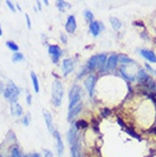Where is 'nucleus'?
<instances>
[{"label":"nucleus","instance_id":"1","mask_svg":"<svg viewBox=\"0 0 156 157\" xmlns=\"http://www.w3.org/2000/svg\"><path fill=\"white\" fill-rule=\"evenodd\" d=\"M51 97H53V104L54 106L58 107L60 106L63 100V96H64V89L59 80H55L53 83V92H51Z\"/></svg>","mask_w":156,"mask_h":157},{"label":"nucleus","instance_id":"2","mask_svg":"<svg viewBox=\"0 0 156 157\" xmlns=\"http://www.w3.org/2000/svg\"><path fill=\"white\" fill-rule=\"evenodd\" d=\"M4 96L7 100L15 102L18 98V96H20V89L13 82H9V84L4 89Z\"/></svg>","mask_w":156,"mask_h":157},{"label":"nucleus","instance_id":"3","mask_svg":"<svg viewBox=\"0 0 156 157\" xmlns=\"http://www.w3.org/2000/svg\"><path fill=\"white\" fill-rule=\"evenodd\" d=\"M81 96H82V90L79 86H73V88L70 91V106L68 108H72L75 106L78 102L81 101Z\"/></svg>","mask_w":156,"mask_h":157},{"label":"nucleus","instance_id":"4","mask_svg":"<svg viewBox=\"0 0 156 157\" xmlns=\"http://www.w3.org/2000/svg\"><path fill=\"white\" fill-rule=\"evenodd\" d=\"M48 51H49V54H50V56H51V59H53L54 63H57V62H58L59 57H60L63 54L62 49H60L57 44H51V46H49Z\"/></svg>","mask_w":156,"mask_h":157},{"label":"nucleus","instance_id":"5","mask_svg":"<svg viewBox=\"0 0 156 157\" xmlns=\"http://www.w3.org/2000/svg\"><path fill=\"white\" fill-rule=\"evenodd\" d=\"M73 66H74V62H73L71 58H65L64 60H63L62 71H63V74H64V76L68 75L71 72L73 71Z\"/></svg>","mask_w":156,"mask_h":157},{"label":"nucleus","instance_id":"6","mask_svg":"<svg viewBox=\"0 0 156 157\" xmlns=\"http://www.w3.org/2000/svg\"><path fill=\"white\" fill-rule=\"evenodd\" d=\"M95 83H96V76H95V75H89V76L86 78V81H84V86H86V89L88 90V92H89L90 97L94 94Z\"/></svg>","mask_w":156,"mask_h":157},{"label":"nucleus","instance_id":"7","mask_svg":"<svg viewBox=\"0 0 156 157\" xmlns=\"http://www.w3.org/2000/svg\"><path fill=\"white\" fill-rule=\"evenodd\" d=\"M54 137L56 139V146H57V154H58L59 157H63V153H64V144H63L62 137L59 134L58 131L55 130L54 132Z\"/></svg>","mask_w":156,"mask_h":157},{"label":"nucleus","instance_id":"8","mask_svg":"<svg viewBox=\"0 0 156 157\" xmlns=\"http://www.w3.org/2000/svg\"><path fill=\"white\" fill-rule=\"evenodd\" d=\"M42 113H43V118H45V122H46V125H47L48 130H49V132L54 134L55 129H54V125H53V117H51L50 113H49L48 110H46V109H43Z\"/></svg>","mask_w":156,"mask_h":157},{"label":"nucleus","instance_id":"9","mask_svg":"<svg viewBox=\"0 0 156 157\" xmlns=\"http://www.w3.org/2000/svg\"><path fill=\"white\" fill-rule=\"evenodd\" d=\"M65 29L68 33H73L76 30V22H75V16L70 15L67 17V22L65 24Z\"/></svg>","mask_w":156,"mask_h":157},{"label":"nucleus","instance_id":"10","mask_svg":"<svg viewBox=\"0 0 156 157\" xmlns=\"http://www.w3.org/2000/svg\"><path fill=\"white\" fill-rule=\"evenodd\" d=\"M81 109H82V102L80 101V102H78L75 106H73L72 108H70V112H68V116H67V120L68 121H72L73 118L76 116V115L81 112Z\"/></svg>","mask_w":156,"mask_h":157},{"label":"nucleus","instance_id":"11","mask_svg":"<svg viewBox=\"0 0 156 157\" xmlns=\"http://www.w3.org/2000/svg\"><path fill=\"white\" fill-rule=\"evenodd\" d=\"M10 110H12V114L14 116H17V117H20L22 116L23 114V108L21 106L18 102H12V105H10Z\"/></svg>","mask_w":156,"mask_h":157},{"label":"nucleus","instance_id":"12","mask_svg":"<svg viewBox=\"0 0 156 157\" xmlns=\"http://www.w3.org/2000/svg\"><path fill=\"white\" fill-rule=\"evenodd\" d=\"M139 52H140V55L142 56L144 58L147 59V60L152 62V63H156V55L153 52V51L146 50V49H141Z\"/></svg>","mask_w":156,"mask_h":157},{"label":"nucleus","instance_id":"13","mask_svg":"<svg viewBox=\"0 0 156 157\" xmlns=\"http://www.w3.org/2000/svg\"><path fill=\"white\" fill-rule=\"evenodd\" d=\"M117 63V55L113 54L109 56V58H107V64H106V68L107 70H114L116 67Z\"/></svg>","mask_w":156,"mask_h":157},{"label":"nucleus","instance_id":"14","mask_svg":"<svg viewBox=\"0 0 156 157\" xmlns=\"http://www.w3.org/2000/svg\"><path fill=\"white\" fill-rule=\"evenodd\" d=\"M90 32L94 34L95 36H97L98 34H99V31H100V25H99V23L98 22H95V21H92L91 23H90Z\"/></svg>","mask_w":156,"mask_h":157},{"label":"nucleus","instance_id":"15","mask_svg":"<svg viewBox=\"0 0 156 157\" xmlns=\"http://www.w3.org/2000/svg\"><path fill=\"white\" fill-rule=\"evenodd\" d=\"M137 80H138V82H139V83H146L149 80L148 74H147V73H146L144 70H140V71L138 72V75H137Z\"/></svg>","mask_w":156,"mask_h":157},{"label":"nucleus","instance_id":"16","mask_svg":"<svg viewBox=\"0 0 156 157\" xmlns=\"http://www.w3.org/2000/svg\"><path fill=\"white\" fill-rule=\"evenodd\" d=\"M106 62H107V56L105 54H100L98 55V59H97V66L99 68H104L106 66Z\"/></svg>","mask_w":156,"mask_h":157},{"label":"nucleus","instance_id":"17","mask_svg":"<svg viewBox=\"0 0 156 157\" xmlns=\"http://www.w3.org/2000/svg\"><path fill=\"white\" fill-rule=\"evenodd\" d=\"M31 78H32V83H33V89H34V91L38 94L40 90V86H39L38 78H37V74H35L34 72H31Z\"/></svg>","mask_w":156,"mask_h":157},{"label":"nucleus","instance_id":"18","mask_svg":"<svg viewBox=\"0 0 156 157\" xmlns=\"http://www.w3.org/2000/svg\"><path fill=\"white\" fill-rule=\"evenodd\" d=\"M97 59H98V56H92V57L88 60V64H87L88 71H89V70H94L95 67L97 66Z\"/></svg>","mask_w":156,"mask_h":157},{"label":"nucleus","instance_id":"19","mask_svg":"<svg viewBox=\"0 0 156 157\" xmlns=\"http://www.w3.org/2000/svg\"><path fill=\"white\" fill-rule=\"evenodd\" d=\"M109 21H111V24H112L114 30H119V29L121 28V22H120L119 18H116V17H111Z\"/></svg>","mask_w":156,"mask_h":157},{"label":"nucleus","instance_id":"20","mask_svg":"<svg viewBox=\"0 0 156 157\" xmlns=\"http://www.w3.org/2000/svg\"><path fill=\"white\" fill-rule=\"evenodd\" d=\"M6 46H7L10 50L15 51V52H17V51H18V49H20V48H18V46H17L15 42H13V41H7V42H6Z\"/></svg>","mask_w":156,"mask_h":157},{"label":"nucleus","instance_id":"21","mask_svg":"<svg viewBox=\"0 0 156 157\" xmlns=\"http://www.w3.org/2000/svg\"><path fill=\"white\" fill-rule=\"evenodd\" d=\"M24 60V55L23 54H21V52H15L14 55H13V62H23Z\"/></svg>","mask_w":156,"mask_h":157},{"label":"nucleus","instance_id":"22","mask_svg":"<svg viewBox=\"0 0 156 157\" xmlns=\"http://www.w3.org/2000/svg\"><path fill=\"white\" fill-rule=\"evenodd\" d=\"M117 60L121 62V63H132V59H130L128 56H124V55L117 56Z\"/></svg>","mask_w":156,"mask_h":157},{"label":"nucleus","instance_id":"23","mask_svg":"<svg viewBox=\"0 0 156 157\" xmlns=\"http://www.w3.org/2000/svg\"><path fill=\"white\" fill-rule=\"evenodd\" d=\"M125 132H127V133H129L130 136H131V137H133V138H136V139H138L139 141L141 140L140 136H139V134H137L136 132H133V130H131L130 128H125Z\"/></svg>","mask_w":156,"mask_h":157},{"label":"nucleus","instance_id":"24","mask_svg":"<svg viewBox=\"0 0 156 157\" xmlns=\"http://www.w3.org/2000/svg\"><path fill=\"white\" fill-rule=\"evenodd\" d=\"M67 7H70V5L67 4V2H65V1H58L57 2V8H58L59 10H65Z\"/></svg>","mask_w":156,"mask_h":157},{"label":"nucleus","instance_id":"25","mask_svg":"<svg viewBox=\"0 0 156 157\" xmlns=\"http://www.w3.org/2000/svg\"><path fill=\"white\" fill-rule=\"evenodd\" d=\"M84 17H86V20L87 21H89L90 23L92 22V20H94V14L90 12V10H84Z\"/></svg>","mask_w":156,"mask_h":157},{"label":"nucleus","instance_id":"26","mask_svg":"<svg viewBox=\"0 0 156 157\" xmlns=\"http://www.w3.org/2000/svg\"><path fill=\"white\" fill-rule=\"evenodd\" d=\"M12 157H23V156L21 155L20 150L17 149V148H14V149L12 150Z\"/></svg>","mask_w":156,"mask_h":157},{"label":"nucleus","instance_id":"27","mask_svg":"<svg viewBox=\"0 0 156 157\" xmlns=\"http://www.w3.org/2000/svg\"><path fill=\"white\" fill-rule=\"evenodd\" d=\"M75 126H76V128H83V129H84V128L88 126V124L86 123V121H79L78 123L75 124Z\"/></svg>","mask_w":156,"mask_h":157},{"label":"nucleus","instance_id":"28","mask_svg":"<svg viewBox=\"0 0 156 157\" xmlns=\"http://www.w3.org/2000/svg\"><path fill=\"white\" fill-rule=\"evenodd\" d=\"M29 123H30V114H27L26 116H24V118H23L24 125H29Z\"/></svg>","mask_w":156,"mask_h":157},{"label":"nucleus","instance_id":"29","mask_svg":"<svg viewBox=\"0 0 156 157\" xmlns=\"http://www.w3.org/2000/svg\"><path fill=\"white\" fill-rule=\"evenodd\" d=\"M43 155H45V157H53V153L47 149H43Z\"/></svg>","mask_w":156,"mask_h":157},{"label":"nucleus","instance_id":"30","mask_svg":"<svg viewBox=\"0 0 156 157\" xmlns=\"http://www.w3.org/2000/svg\"><path fill=\"white\" fill-rule=\"evenodd\" d=\"M6 4H7L8 7L10 8V10H12V12H15V7H14V5H13L12 1H6Z\"/></svg>","mask_w":156,"mask_h":157},{"label":"nucleus","instance_id":"31","mask_svg":"<svg viewBox=\"0 0 156 157\" xmlns=\"http://www.w3.org/2000/svg\"><path fill=\"white\" fill-rule=\"evenodd\" d=\"M26 102H27V105H31V102H32V96H31L30 94H27Z\"/></svg>","mask_w":156,"mask_h":157},{"label":"nucleus","instance_id":"32","mask_svg":"<svg viewBox=\"0 0 156 157\" xmlns=\"http://www.w3.org/2000/svg\"><path fill=\"white\" fill-rule=\"evenodd\" d=\"M25 18H26V23H27V28L29 29H31V22H30V16L27 15H25Z\"/></svg>","mask_w":156,"mask_h":157},{"label":"nucleus","instance_id":"33","mask_svg":"<svg viewBox=\"0 0 156 157\" xmlns=\"http://www.w3.org/2000/svg\"><path fill=\"white\" fill-rule=\"evenodd\" d=\"M25 157H41V156H40V154L33 153V154H31V155H26Z\"/></svg>","mask_w":156,"mask_h":157},{"label":"nucleus","instance_id":"34","mask_svg":"<svg viewBox=\"0 0 156 157\" xmlns=\"http://www.w3.org/2000/svg\"><path fill=\"white\" fill-rule=\"evenodd\" d=\"M60 39H62V41L64 43H66V36H64V34H60Z\"/></svg>","mask_w":156,"mask_h":157},{"label":"nucleus","instance_id":"35","mask_svg":"<svg viewBox=\"0 0 156 157\" xmlns=\"http://www.w3.org/2000/svg\"><path fill=\"white\" fill-rule=\"evenodd\" d=\"M146 68H147V70H148L149 72H154V71H153V70H152V67L149 66L148 64H146Z\"/></svg>","mask_w":156,"mask_h":157},{"label":"nucleus","instance_id":"36","mask_svg":"<svg viewBox=\"0 0 156 157\" xmlns=\"http://www.w3.org/2000/svg\"><path fill=\"white\" fill-rule=\"evenodd\" d=\"M1 91H4V86L0 83V92H1Z\"/></svg>","mask_w":156,"mask_h":157},{"label":"nucleus","instance_id":"37","mask_svg":"<svg viewBox=\"0 0 156 157\" xmlns=\"http://www.w3.org/2000/svg\"><path fill=\"white\" fill-rule=\"evenodd\" d=\"M1 34H2V30H1V26H0V36H1Z\"/></svg>","mask_w":156,"mask_h":157}]
</instances>
